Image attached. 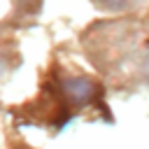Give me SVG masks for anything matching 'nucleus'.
<instances>
[{
  "mask_svg": "<svg viewBox=\"0 0 149 149\" xmlns=\"http://www.w3.org/2000/svg\"><path fill=\"white\" fill-rule=\"evenodd\" d=\"M61 91H63V98L74 107L88 105L98 95V86L86 77H68V79H63Z\"/></svg>",
  "mask_w": 149,
  "mask_h": 149,
  "instance_id": "nucleus-1",
  "label": "nucleus"
},
{
  "mask_svg": "<svg viewBox=\"0 0 149 149\" xmlns=\"http://www.w3.org/2000/svg\"><path fill=\"white\" fill-rule=\"evenodd\" d=\"M142 68H144V74H147V77H149V56H147V58H144V65H142Z\"/></svg>",
  "mask_w": 149,
  "mask_h": 149,
  "instance_id": "nucleus-2",
  "label": "nucleus"
},
{
  "mask_svg": "<svg viewBox=\"0 0 149 149\" xmlns=\"http://www.w3.org/2000/svg\"><path fill=\"white\" fill-rule=\"evenodd\" d=\"M0 70H2V65H0Z\"/></svg>",
  "mask_w": 149,
  "mask_h": 149,
  "instance_id": "nucleus-3",
  "label": "nucleus"
},
{
  "mask_svg": "<svg viewBox=\"0 0 149 149\" xmlns=\"http://www.w3.org/2000/svg\"><path fill=\"white\" fill-rule=\"evenodd\" d=\"M112 2H116V0H112Z\"/></svg>",
  "mask_w": 149,
  "mask_h": 149,
  "instance_id": "nucleus-4",
  "label": "nucleus"
}]
</instances>
